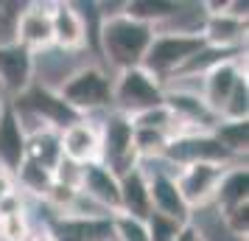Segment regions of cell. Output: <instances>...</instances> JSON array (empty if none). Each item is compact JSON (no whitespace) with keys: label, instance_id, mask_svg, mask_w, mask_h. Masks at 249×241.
<instances>
[{"label":"cell","instance_id":"1f68e13d","mask_svg":"<svg viewBox=\"0 0 249 241\" xmlns=\"http://www.w3.org/2000/svg\"><path fill=\"white\" fill-rule=\"evenodd\" d=\"M196 241H204V239H202V236H196Z\"/></svg>","mask_w":249,"mask_h":241},{"label":"cell","instance_id":"f546056e","mask_svg":"<svg viewBox=\"0 0 249 241\" xmlns=\"http://www.w3.org/2000/svg\"><path fill=\"white\" fill-rule=\"evenodd\" d=\"M28 241H56V236H53V230L48 227V224H42V227L31 230V239Z\"/></svg>","mask_w":249,"mask_h":241},{"label":"cell","instance_id":"7c38bea8","mask_svg":"<svg viewBox=\"0 0 249 241\" xmlns=\"http://www.w3.org/2000/svg\"><path fill=\"white\" fill-rule=\"evenodd\" d=\"M62 157L76 166H90L101 160V132L92 118H79L62 129Z\"/></svg>","mask_w":249,"mask_h":241},{"label":"cell","instance_id":"44dd1931","mask_svg":"<svg viewBox=\"0 0 249 241\" xmlns=\"http://www.w3.org/2000/svg\"><path fill=\"white\" fill-rule=\"evenodd\" d=\"M179 12H182L179 3H165V0H132V3H124V14L126 17L151 25L154 31H157L162 23L174 20Z\"/></svg>","mask_w":249,"mask_h":241},{"label":"cell","instance_id":"e0dca14e","mask_svg":"<svg viewBox=\"0 0 249 241\" xmlns=\"http://www.w3.org/2000/svg\"><path fill=\"white\" fill-rule=\"evenodd\" d=\"M204 45L210 48H224V51H244V39H247V20L235 17V14L224 12L218 14H204L202 25Z\"/></svg>","mask_w":249,"mask_h":241},{"label":"cell","instance_id":"484cf974","mask_svg":"<svg viewBox=\"0 0 249 241\" xmlns=\"http://www.w3.org/2000/svg\"><path fill=\"white\" fill-rule=\"evenodd\" d=\"M221 121H249V84H247V79H241L235 84V90H232L224 112H221Z\"/></svg>","mask_w":249,"mask_h":241},{"label":"cell","instance_id":"52a82bcc","mask_svg":"<svg viewBox=\"0 0 249 241\" xmlns=\"http://www.w3.org/2000/svg\"><path fill=\"white\" fill-rule=\"evenodd\" d=\"M227 168L230 166H221V163H196V166L179 168L174 180H177V188H179L185 205L191 207V210L213 205L215 188H218Z\"/></svg>","mask_w":249,"mask_h":241},{"label":"cell","instance_id":"9c48e42d","mask_svg":"<svg viewBox=\"0 0 249 241\" xmlns=\"http://www.w3.org/2000/svg\"><path fill=\"white\" fill-rule=\"evenodd\" d=\"M51 12H53V3H28V6H23V12L17 17V25H14V42H20L31 54L53 48Z\"/></svg>","mask_w":249,"mask_h":241},{"label":"cell","instance_id":"4316f807","mask_svg":"<svg viewBox=\"0 0 249 241\" xmlns=\"http://www.w3.org/2000/svg\"><path fill=\"white\" fill-rule=\"evenodd\" d=\"M146 227H148V236H151V241H174L177 236L182 233V222H177V219H168L162 216V213H148L146 216Z\"/></svg>","mask_w":249,"mask_h":241},{"label":"cell","instance_id":"30bf717a","mask_svg":"<svg viewBox=\"0 0 249 241\" xmlns=\"http://www.w3.org/2000/svg\"><path fill=\"white\" fill-rule=\"evenodd\" d=\"M34 84V54L20 42H0V90L9 95H23Z\"/></svg>","mask_w":249,"mask_h":241},{"label":"cell","instance_id":"3957f363","mask_svg":"<svg viewBox=\"0 0 249 241\" xmlns=\"http://www.w3.org/2000/svg\"><path fill=\"white\" fill-rule=\"evenodd\" d=\"M204 48V37L202 34H174V31H154V39L148 45L143 65L140 68L151 73L160 84H165L168 79H174L179 68L188 59Z\"/></svg>","mask_w":249,"mask_h":241},{"label":"cell","instance_id":"d4e9b609","mask_svg":"<svg viewBox=\"0 0 249 241\" xmlns=\"http://www.w3.org/2000/svg\"><path fill=\"white\" fill-rule=\"evenodd\" d=\"M31 230L34 227H31V222L25 216V210L0 216V241H28Z\"/></svg>","mask_w":249,"mask_h":241},{"label":"cell","instance_id":"f1b7e54d","mask_svg":"<svg viewBox=\"0 0 249 241\" xmlns=\"http://www.w3.org/2000/svg\"><path fill=\"white\" fill-rule=\"evenodd\" d=\"M12 191H17L14 174H9V171H3V168H0V199H3L6 194H12Z\"/></svg>","mask_w":249,"mask_h":241},{"label":"cell","instance_id":"ac0fdd59","mask_svg":"<svg viewBox=\"0 0 249 241\" xmlns=\"http://www.w3.org/2000/svg\"><path fill=\"white\" fill-rule=\"evenodd\" d=\"M247 202H249V168L235 163L221 177L213 196V205L218 207V216H224V213L235 210L238 205H247Z\"/></svg>","mask_w":249,"mask_h":241},{"label":"cell","instance_id":"ba28073f","mask_svg":"<svg viewBox=\"0 0 249 241\" xmlns=\"http://www.w3.org/2000/svg\"><path fill=\"white\" fill-rule=\"evenodd\" d=\"M140 168H143V166H140ZM143 171H146V168H143ZM174 177H177V171H171V168L146 171L151 210H154V213H162V216H168V219H177L182 224H191V207L185 205V199H182Z\"/></svg>","mask_w":249,"mask_h":241},{"label":"cell","instance_id":"9a60e30c","mask_svg":"<svg viewBox=\"0 0 249 241\" xmlns=\"http://www.w3.org/2000/svg\"><path fill=\"white\" fill-rule=\"evenodd\" d=\"M25 160V129L14 112L12 101L0 104V168L17 174Z\"/></svg>","mask_w":249,"mask_h":241},{"label":"cell","instance_id":"d6986e66","mask_svg":"<svg viewBox=\"0 0 249 241\" xmlns=\"http://www.w3.org/2000/svg\"><path fill=\"white\" fill-rule=\"evenodd\" d=\"M118 185H121V213L135 216V219H146L151 213L146 171L140 166H135L132 171H126L124 177H118Z\"/></svg>","mask_w":249,"mask_h":241},{"label":"cell","instance_id":"7402d4cb","mask_svg":"<svg viewBox=\"0 0 249 241\" xmlns=\"http://www.w3.org/2000/svg\"><path fill=\"white\" fill-rule=\"evenodd\" d=\"M14 183L23 188L20 194H31V196H36V199L45 202L56 180H53V171H48V168H42V166H36L34 160L25 157L23 166H20L17 174H14Z\"/></svg>","mask_w":249,"mask_h":241},{"label":"cell","instance_id":"603a6c76","mask_svg":"<svg viewBox=\"0 0 249 241\" xmlns=\"http://www.w3.org/2000/svg\"><path fill=\"white\" fill-rule=\"evenodd\" d=\"M213 138L224 146L227 154L241 160L249 149V121H218L213 129Z\"/></svg>","mask_w":249,"mask_h":241},{"label":"cell","instance_id":"5b68a950","mask_svg":"<svg viewBox=\"0 0 249 241\" xmlns=\"http://www.w3.org/2000/svg\"><path fill=\"white\" fill-rule=\"evenodd\" d=\"M112 104L115 112L132 118L162 104V84L143 68L121 70L112 79Z\"/></svg>","mask_w":249,"mask_h":241},{"label":"cell","instance_id":"8992f818","mask_svg":"<svg viewBox=\"0 0 249 241\" xmlns=\"http://www.w3.org/2000/svg\"><path fill=\"white\" fill-rule=\"evenodd\" d=\"M160 160H165L177 171L179 168H188V166H196V163H221V166H235L238 163L213 138V132H193V135L171 138Z\"/></svg>","mask_w":249,"mask_h":241},{"label":"cell","instance_id":"ffe728a7","mask_svg":"<svg viewBox=\"0 0 249 241\" xmlns=\"http://www.w3.org/2000/svg\"><path fill=\"white\" fill-rule=\"evenodd\" d=\"M25 157L48 171H56V166L62 163V132L51 127L28 132L25 135Z\"/></svg>","mask_w":249,"mask_h":241},{"label":"cell","instance_id":"277c9868","mask_svg":"<svg viewBox=\"0 0 249 241\" xmlns=\"http://www.w3.org/2000/svg\"><path fill=\"white\" fill-rule=\"evenodd\" d=\"M98 132H101V160L98 163L107 166L115 177H124L126 171L140 166L135 149V127L126 115L109 112L98 127Z\"/></svg>","mask_w":249,"mask_h":241},{"label":"cell","instance_id":"7a4b0ae2","mask_svg":"<svg viewBox=\"0 0 249 241\" xmlns=\"http://www.w3.org/2000/svg\"><path fill=\"white\" fill-rule=\"evenodd\" d=\"M56 93L76 115L90 118L92 112L112 104V79L101 68L87 65V68H79L70 76H65V81L56 87Z\"/></svg>","mask_w":249,"mask_h":241},{"label":"cell","instance_id":"2e32d148","mask_svg":"<svg viewBox=\"0 0 249 241\" xmlns=\"http://www.w3.org/2000/svg\"><path fill=\"white\" fill-rule=\"evenodd\" d=\"M48 227L56 241H112V216H56Z\"/></svg>","mask_w":249,"mask_h":241},{"label":"cell","instance_id":"4dcf8cb0","mask_svg":"<svg viewBox=\"0 0 249 241\" xmlns=\"http://www.w3.org/2000/svg\"><path fill=\"white\" fill-rule=\"evenodd\" d=\"M196 236H199V230L193 227V224H185V227H182V233L174 241H196Z\"/></svg>","mask_w":249,"mask_h":241},{"label":"cell","instance_id":"d6a6232c","mask_svg":"<svg viewBox=\"0 0 249 241\" xmlns=\"http://www.w3.org/2000/svg\"><path fill=\"white\" fill-rule=\"evenodd\" d=\"M0 104H3V101H0Z\"/></svg>","mask_w":249,"mask_h":241},{"label":"cell","instance_id":"4fadbf2b","mask_svg":"<svg viewBox=\"0 0 249 241\" xmlns=\"http://www.w3.org/2000/svg\"><path fill=\"white\" fill-rule=\"evenodd\" d=\"M79 191L90 199L92 205L107 210L109 216L121 213V185H118V177L107 166H101V163L81 166Z\"/></svg>","mask_w":249,"mask_h":241},{"label":"cell","instance_id":"5bb4252c","mask_svg":"<svg viewBox=\"0 0 249 241\" xmlns=\"http://www.w3.org/2000/svg\"><path fill=\"white\" fill-rule=\"evenodd\" d=\"M51 28H53V45L65 54H76L87 45V20L76 3H53Z\"/></svg>","mask_w":249,"mask_h":241},{"label":"cell","instance_id":"6da1fadb","mask_svg":"<svg viewBox=\"0 0 249 241\" xmlns=\"http://www.w3.org/2000/svg\"><path fill=\"white\" fill-rule=\"evenodd\" d=\"M98 37H101L104 56L121 73V70L143 65V56H146L148 45L154 39V28L140 23V20L126 17L124 12H118L112 17H101Z\"/></svg>","mask_w":249,"mask_h":241},{"label":"cell","instance_id":"83f0119b","mask_svg":"<svg viewBox=\"0 0 249 241\" xmlns=\"http://www.w3.org/2000/svg\"><path fill=\"white\" fill-rule=\"evenodd\" d=\"M224 227L230 230V236H235L238 241H247L249 236V202L247 205H238L235 210L224 213Z\"/></svg>","mask_w":249,"mask_h":241},{"label":"cell","instance_id":"8fae6325","mask_svg":"<svg viewBox=\"0 0 249 241\" xmlns=\"http://www.w3.org/2000/svg\"><path fill=\"white\" fill-rule=\"evenodd\" d=\"M244 56H247V54L230 59V62H221V65L213 68L207 76H202V98L218 118L224 112V107H227V101H230L232 90H235V84L241 79H247V59Z\"/></svg>","mask_w":249,"mask_h":241},{"label":"cell","instance_id":"cb8c5ba5","mask_svg":"<svg viewBox=\"0 0 249 241\" xmlns=\"http://www.w3.org/2000/svg\"><path fill=\"white\" fill-rule=\"evenodd\" d=\"M112 239L115 241H151L148 227H146V219L115 213L112 216Z\"/></svg>","mask_w":249,"mask_h":241}]
</instances>
